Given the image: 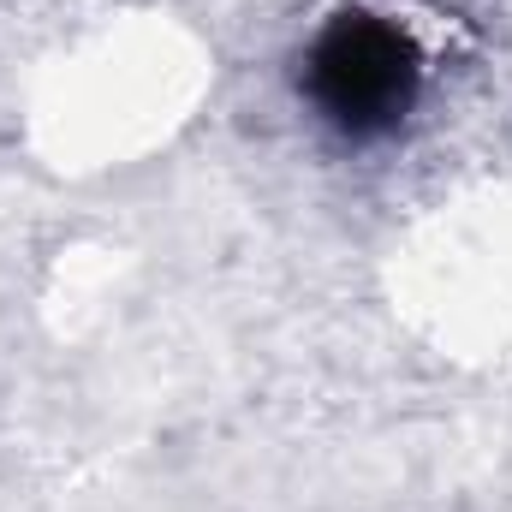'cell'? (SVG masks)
<instances>
[{
  "label": "cell",
  "instance_id": "6da1fadb",
  "mask_svg": "<svg viewBox=\"0 0 512 512\" xmlns=\"http://www.w3.org/2000/svg\"><path fill=\"white\" fill-rule=\"evenodd\" d=\"M417 90V66L405 36L382 18H340L310 48V96L352 137L387 131Z\"/></svg>",
  "mask_w": 512,
  "mask_h": 512
}]
</instances>
